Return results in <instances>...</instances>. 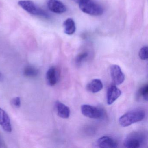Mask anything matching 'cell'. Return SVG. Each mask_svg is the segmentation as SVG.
<instances>
[{
	"mask_svg": "<svg viewBox=\"0 0 148 148\" xmlns=\"http://www.w3.org/2000/svg\"><path fill=\"white\" fill-rule=\"evenodd\" d=\"M145 115L144 111L141 109L132 110L121 116L119 119V122L121 126L127 127L142 121L145 117Z\"/></svg>",
	"mask_w": 148,
	"mask_h": 148,
	"instance_id": "1",
	"label": "cell"
},
{
	"mask_svg": "<svg viewBox=\"0 0 148 148\" xmlns=\"http://www.w3.org/2000/svg\"><path fill=\"white\" fill-rule=\"evenodd\" d=\"M77 3L81 11L89 15L100 16L103 13L102 7L92 0H78Z\"/></svg>",
	"mask_w": 148,
	"mask_h": 148,
	"instance_id": "2",
	"label": "cell"
},
{
	"mask_svg": "<svg viewBox=\"0 0 148 148\" xmlns=\"http://www.w3.org/2000/svg\"><path fill=\"white\" fill-rule=\"evenodd\" d=\"M19 5L25 11L33 15H39L46 18H49L47 13L41 8L38 7L34 2L29 0H25L19 1Z\"/></svg>",
	"mask_w": 148,
	"mask_h": 148,
	"instance_id": "3",
	"label": "cell"
},
{
	"mask_svg": "<svg viewBox=\"0 0 148 148\" xmlns=\"http://www.w3.org/2000/svg\"><path fill=\"white\" fill-rule=\"evenodd\" d=\"M145 142V137L141 133H134L128 136L125 139L123 145L125 148H138Z\"/></svg>",
	"mask_w": 148,
	"mask_h": 148,
	"instance_id": "4",
	"label": "cell"
},
{
	"mask_svg": "<svg viewBox=\"0 0 148 148\" xmlns=\"http://www.w3.org/2000/svg\"><path fill=\"white\" fill-rule=\"evenodd\" d=\"M81 111L84 116L90 118L99 119L103 118L104 116V112L102 110L90 105L81 106Z\"/></svg>",
	"mask_w": 148,
	"mask_h": 148,
	"instance_id": "5",
	"label": "cell"
},
{
	"mask_svg": "<svg viewBox=\"0 0 148 148\" xmlns=\"http://www.w3.org/2000/svg\"><path fill=\"white\" fill-rule=\"evenodd\" d=\"M111 77L114 84L119 85L124 81V74L122 71L121 68L117 65H112L110 67Z\"/></svg>",
	"mask_w": 148,
	"mask_h": 148,
	"instance_id": "6",
	"label": "cell"
},
{
	"mask_svg": "<svg viewBox=\"0 0 148 148\" xmlns=\"http://www.w3.org/2000/svg\"><path fill=\"white\" fill-rule=\"evenodd\" d=\"M122 94L121 91L116 86V85L110 86L107 89L106 92V101L108 105L112 104Z\"/></svg>",
	"mask_w": 148,
	"mask_h": 148,
	"instance_id": "7",
	"label": "cell"
},
{
	"mask_svg": "<svg viewBox=\"0 0 148 148\" xmlns=\"http://www.w3.org/2000/svg\"><path fill=\"white\" fill-rule=\"evenodd\" d=\"M47 5L50 11L56 14L64 13L67 10L64 3L59 0H49L47 1Z\"/></svg>",
	"mask_w": 148,
	"mask_h": 148,
	"instance_id": "8",
	"label": "cell"
},
{
	"mask_svg": "<svg viewBox=\"0 0 148 148\" xmlns=\"http://www.w3.org/2000/svg\"><path fill=\"white\" fill-rule=\"evenodd\" d=\"M0 125L2 129L8 132L12 131V124L8 113L0 107Z\"/></svg>",
	"mask_w": 148,
	"mask_h": 148,
	"instance_id": "9",
	"label": "cell"
},
{
	"mask_svg": "<svg viewBox=\"0 0 148 148\" xmlns=\"http://www.w3.org/2000/svg\"><path fill=\"white\" fill-rule=\"evenodd\" d=\"M97 143L99 148H116L118 146V144L116 140L107 136L99 138Z\"/></svg>",
	"mask_w": 148,
	"mask_h": 148,
	"instance_id": "10",
	"label": "cell"
},
{
	"mask_svg": "<svg viewBox=\"0 0 148 148\" xmlns=\"http://www.w3.org/2000/svg\"><path fill=\"white\" fill-rule=\"evenodd\" d=\"M59 73L57 68L54 66L50 67L46 73L47 84L51 86L55 85L58 81Z\"/></svg>",
	"mask_w": 148,
	"mask_h": 148,
	"instance_id": "11",
	"label": "cell"
},
{
	"mask_svg": "<svg viewBox=\"0 0 148 148\" xmlns=\"http://www.w3.org/2000/svg\"><path fill=\"white\" fill-rule=\"evenodd\" d=\"M55 106L59 116L63 119H67L70 117L71 111L67 106L59 101H56Z\"/></svg>",
	"mask_w": 148,
	"mask_h": 148,
	"instance_id": "12",
	"label": "cell"
},
{
	"mask_svg": "<svg viewBox=\"0 0 148 148\" xmlns=\"http://www.w3.org/2000/svg\"><path fill=\"white\" fill-rule=\"evenodd\" d=\"M103 88V84L102 81L97 79H93L88 83L86 87L88 91L93 93L99 92L102 90Z\"/></svg>",
	"mask_w": 148,
	"mask_h": 148,
	"instance_id": "13",
	"label": "cell"
},
{
	"mask_svg": "<svg viewBox=\"0 0 148 148\" xmlns=\"http://www.w3.org/2000/svg\"><path fill=\"white\" fill-rule=\"evenodd\" d=\"M64 32L67 35H72L76 32V27L75 22L72 18L67 19L63 23Z\"/></svg>",
	"mask_w": 148,
	"mask_h": 148,
	"instance_id": "14",
	"label": "cell"
},
{
	"mask_svg": "<svg viewBox=\"0 0 148 148\" xmlns=\"http://www.w3.org/2000/svg\"><path fill=\"white\" fill-rule=\"evenodd\" d=\"M24 75L27 77L34 78L38 74V70L34 66H28L24 69Z\"/></svg>",
	"mask_w": 148,
	"mask_h": 148,
	"instance_id": "15",
	"label": "cell"
},
{
	"mask_svg": "<svg viewBox=\"0 0 148 148\" xmlns=\"http://www.w3.org/2000/svg\"><path fill=\"white\" fill-rule=\"evenodd\" d=\"M139 97H142L145 101H148V85L147 84L143 85L139 89L138 92Z\"/></svg>",
	"mask_w": 148,
	"mask_h": 148,
	"instance_id": "16",
	"label": "cell"
},
{
	"mask_svg": "<svg viewBox=\"0 0 148 148\" xmlns=\"http://www.w3.org/2000/svg\"><path fill=\"white\" fill-rule=\"evenodd\" d=\"M148 47L144 46L140 49L139 52V57L142 60H145L148 59Z\"/></svg>",
	"mask_w": 148,
	"mask_h": 148,
	"instance_id": "17",
	"label": "cell"
},
{
	"mask_svg": "<svg viewBox=\"0 0 148 148\" xmlns=\"http://www.w3.org/2000/svg\"><path fill=\"white\" fill-rule=\"evenodd\" d=\"M88 53L86 52L81 53L77 55L75 59V63L77 65L80 64L82 62L88 57Z\"/></svg>",
	"mask_w": 148,
	"mask_h": 148,
	"instance_id": "18",
	"label": "cell"
},
{
	"mask_svg": "<svg viewBox=\"0 0 148 148\" xmlns=\"http://www.w3.org/2000/svg\"><path fill=\"white\" fill-rule=\"evenodd\" d=\"M12 103L14 106L15 107L18 108L20 107L21 105V100L19 97H16L13 99L12 101Z\"/></svg>",
	"mask_w": 148,
	"mask_h": 148,
	"instance_id": "19",
	"label": "cell"
},
{
	"mask_svg": "<svg viewBox=\"0 0 148 148\" xmlns=\"http://www.w3.org/2000/svg\"><path fill=\"white\" fill-rule=\"evenodd\" d=\"M4 142L0 136V147H4Z\"/></svg>",
	"mask_w": 148,
	"mask_h": 148,
	"instance_id": "20",
	"label": "cell"
},
{
	"mask_svg": "<svg viewBox=\"0 0 148 148\" xmlns=\"http://www.w3.org/2000/svg\"><path fill=\"white\" fill-rule=\"evenodd\" d=\"M1 73L0 72V79L1 78Z\"/></svg>",
	"mask_w": 148,
	"mask_h": 148,
	"instance_id": "21",
	"label": "cell"
}]
</instances>
